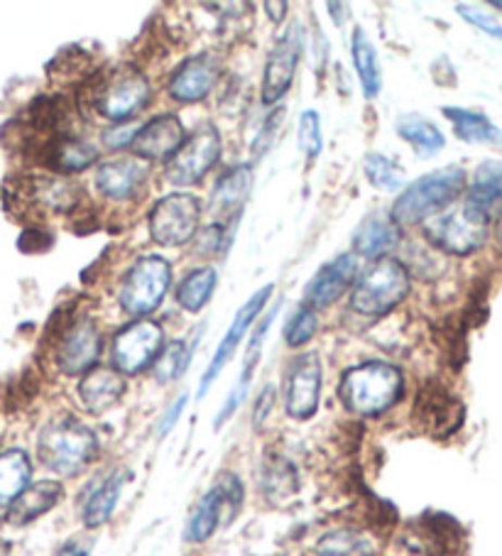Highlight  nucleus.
<instances>
[{
	"label": "nucleus",
	"mask_w": 502,
	"mask_h": 556,
	"mask_svg": "<svg viewBox=\"0 0 502 556\" xmlns=\"http://www.w3.org/2000/svg\"><path fill=\"white\" fill-rule=\"evenodd\" d=\"M355 273H359V265H355V255L351 253H343L339 257H334L331 263H326L306 285V309H312L316 314L322 309H328V306H334L346 292H349V287L355 280Z\"/></svg>",
	"instance_id": "18"
},
{
	"label": "nucleus",
	"mask_w": 502,
	"mask_h": 556,
	"mask_svg": "<svg viewBox=\"0 0 502 556\" xmlns=\"http://www.w3.org/2000/svg\"><path fill=\"white\" fill-rule=\"evenodd\" d=\"M243 483H240V478L236 473L221 476L218 481L211 485V491L201 495L194 513L189 515L185 527V542L204 544L206 540H211L218 530L221 520H224L226 510L230 520H234L240 505H243Z\"/></svg>",
	"instance_id": "10"
},
{
	"label": "nucleus",
	"mask_w": 502,
	"mask_h": 556,
	"mask_svg": "<svg viewBox=\"0 0 502 556\" xmlns=\"http://www.w3.org/2000/svg\"><path fill=\"white\" fill-rule=\"evenodd\" d=\"M0 556H8V546L0 544Z\"/></svg>",
	"instance_id": "51"
},
{
	"label": "nucleus",
	"mask_w": 502,
	"mask_h": 556,
	"mask_svg": "<svg viewBox=\"0 0 502 556\" xmlns=\"http://www.w3.org/2000/svg\"><path fill=\"white\" fill-rule=\"evenodd\" d=\"M283 116H285V109H275V113L273 116L267 118V123H265V128L260 130V136H258V140H255V150L258 152H263L265 148H267V142H269V136H273V130L279 126V123H283Z\"/></svg>",
	"instance_id": "47"
},
{
	"label": "nucleus",
	"mask_w": 502,
	"mask_h": 556,
	"mask_svg": "<svg viewBox=\"0 0 502 556\" xmlns=\"http://www.w3.org/2000/svg\"><path fill=\"white\" fill-rule=\"evenodd\" d=\"M125 390V376H121L115 368L109 366H96L89 372H84L79 386H76V395H79L81 407L89 415L99 417L113 409L123 400Z\"/></svg>",
	"instance_id": "22"
},
{
	"label": "nucleus",
	"mask_w": 502,
	"mask_h": 556,
	"mask_svg": "<svg viewBox=\"0 0 502 556\" xmlns=\"http://www.w3.org/2000/svg\"><path fill=\"white\" fill-rule=\"evenodd\" d=\"M128 478L130 473L125 468H115V471L105 473L86 491L81 497V522L86 530H99V527L111 520Z\"/></svg>",
	"instance_id": "23"
},
{
	"label": "nucleus",
	"mask_w": 502,
	"mask_h": 556,
	"mask_svg": "<svg viewBox=\"0 0 502 556\" xmlns=\"http://www.w3.org/2000/svg\"><path fill=\"white\" fill-rule=\"evenodd\" d=\"M96 189L109 201H130L145 191L148 167L138 157H115L96 169Z\"/></svg>",
	"instance_id": "21"
},
{
	"label": "nucleus",
	"mask_w": 502,
	"mask_h": 556,
	"mask_svg": "<svg viewBox=\"0 0 502 556\" xmlns=\"http://www.w3.org/2000/svg\"><path fill=\"white\" fill-rule=\"evenodd\" d=\"M297 140H299V150L306 157H316L324 148V138H322V123H318L316 111H304L302 118H299V130H297Z\"/></svg>",
	"instance_id": "40"
},
{
	"label": "nucleus",
	"mask_w": 502,
	"mask_h": 556,
	"mask_svg": "<svg viewBox=\"0 0 502 556\" xmlns=\"http://www.w3.org/2000/svg\"><path fill=\"white\" fill-rule=\"evenodd\" d=\"M150 81L142 72L133 66H118V70H99L81 84L76 103L79 109L96 111L101 118L123 123L140 113L150 103Z\"/></svg>",
	"instance_id": "1"
},
{
	"label": "nucleus",
	"mask_w": 502,
	"mask_h": 556,
	"mask_svg": "<svg viewBox=\"0 0 502 556\" xmlns=\"http://www.w3.org/2000/svg\"><path fill=\"white\" fill-rule=\"evenodd\" d=\"M275 400H277L275 386H265L263 390L258 392V397H255V402H253V415H250V417H253V427H255L258 431L267 425L269 415H273Z\"/></svg>",
	"instance_id": "41"
},
{
	"label": "nucleus",
	"mask_w": 502,
	"mask_h": 556,
	"mask_svg": "<svg viewBox=\"0 0 502 556\" xmlns=\"http://www.w3.org/2000/svg\"><path fill=\"white\" fill-rule=\"evenodd\" d=\"M316 556H378V542L361 527H336L318 536Z\"/></svg>",
	"instance_id": "29"
},
{
	"label": "nucleus",
	"mask_w": 502,
	"mask_h": 556,
	"mask_svg": "<svg viewBox=\"0 0 502 556\" xmlns=\"http://www.w3.org/2000/svg\"><path fill=\"white\" fill-rule=\"evenodd\" d=\"M221 241H224V226H206L204 231L199 233V253L201 255H209V253H216V248H221Z\"/></svg>",
	"instance_id": "46"
},
{
	"label": "nucleus",
	"mask_w": 502,
	"mask_h": 556,
	"mask_svg": "<svg viewBox=\"0 0 502 556\" xmlns=\"http://www.w3.org/2000/svg\"><path fill=\"white\" fill-rule=\"evenodd\" d=\"M410 294V270L394 257L375 261L353 287L351 309L363 316H385Z\"/></svg>",
	"instance_id": "7"
},
{
	"label": "nucleus",
	"mask_w": 502,
	"mask_h": 556,
	"mask_svg": "<svg viewBox=\"0 0 502 556\" xmlns=\"http://www.w3.org/2000/svg\"><path fill=\"white\" fill-rule=\"evenodd\" d=\"M443 116H447L453 128H456V136L466 142H502V132L498 130V126L482 116V113L476 111H466V109H443Z\"/></svg>",
	"instance_id": "34"
},
{
	"label": "nucleus",
	"mask_w": 502,
	"mask_h": 556,
	"mask_svg": "<svg viewBox=\"0 0 502 556\" xmlns=\"http://www.w3.org/2000/svg\"><path fill=\"white\" fill-rule=\"evenodd\" d=\"M47 339L52 341L54 366L62 376L76 378L99 366L103 339L91 316H74L64 306L47 326Z\"/></svg>",
	"instance_id": "4"
},
{
	"label": "nucleus",
	"mask_w": 502,
	"mask_h": 556,
	"mask_svg": "<svg viewBox=\"0 0 502 556\" xmlns=\"http://www.w3.org/2000/svg\"><path fill=\"white\" fill-rule=\"evenodd\" d=\"M250 187H253V172H250V167L240 165L224 172L216 181L214 194H211V208H214L216 214H230V211H238L246 204Z\"/></svg>",
	"instance_id": "31"
},
{
	"label": "nucleus",
	"mask_w": 502,
	"mask_h": 556,
	"mask_svg": "<svg viewBox=\"0 0 502 556\" xmlns=\"http://www.w3.org/2000/svg\"><path fill=\"white\" fill-rule=\"evenodd\" d=\"M54 243V236L42 226H27L25 233L21 236V248L27 253L33 251H47Z\"/></svg>",
	"instance_id": "42"
},
{
	"label": "nucleus",
	"mask_w": 502,
	"mask_h": 556,
	"mask_svg": "<svg viewBox=\"0 0 502 556\" xmlns=\"http://www.w3.org/2000/svg\"><path fill=\"white\" fill-rule=\"evenodd\" d=\"M302 47H304L302 25L294 23L289 30L283 33V37L275 42L273 50H269V56L265 62V74H263V101L267 105L277 103L289 91V86H292L299 56H302Z\"/></svg>",
	"instance_id": "16"
},
{
	"label": "nucleus",
	"mask_w": 502,
	"mask_h": 556,
	"mask_svg": "<svg viewBox=\"0 0 502 556\" xmlns=\"http://www.w3.org/2000/svg\"><path fill=\"white\" fill-rule=\"evenodd\" d=\"M324 366L318 353H302L289 363L285 376V412L294 421H306L316 415L322 400Z\"/></svg>",
	"instance_id": "14"
},
{
	"label": "nucleus",
	"mask_w": 502,
	"mask_h": 556,
	"mask_svg": "<svg viewBox=\"0 0 502 556\" xmlns=\"http://www.w3.org/2000/svg\"><path fill=\"white\" fill-rule=\"evenodd\" d=\"M351 50H353V64H355V72H359L363 96L365 99H375V96H378L382 89L380 62H378V52H375L371 37L365 35V30H361V27L353 33Z\"/></svg>",
	"instance_id": "32"
},
{
	"label": "nucleus",
	"mask_w": 502,
	"mask_h": 556,
	"mask_svg": "<svg viewBox=\"0 0 502 556\" xmlns=\"http://www.w3.org/2000/svg\"><path fill=\"white\" fill-rule=\"evenodd\" d=\"M62 497H64V485L60 481L30 483L21 495H17V501L13 505H8L5 520L15 527L30 525L37 520V517L54 510V507L62 503Z\"/></svg>",
	"instance_id": "25"
},
{
	"label": "nucleus",
	"mask_w": 502,
	"mask_h": 556,
	"mask_svg": "<svg viewBox=\"0 0 502 556\" xmlns=\"http://www.w3.org/2000/svg\"><path fill=\"white\" fill-rule=\"evenodd\" d=\"M316 333V314L312 309H297L292 319L287 321V329H285V341L289 349H302L304 343H309L314 339Z\"/></svg>",
	"instance_id": "39"
},
{
	"label": "nucleus",
	"mask_w": 502,
	"mask_h": 556,
	"mask_svg": "<svg viewBox=\"0 0 502 556\" xmlns=\"http://www.w3.org/2000/svg\"><path fill=\"white\" fill-rule=\"evenodd\" d=\"M40 165L50 167L60 175H74V172L89 169L96 160H99V150L93 142L84 140L79 136H66L47 146L40 155L35 157Z\"/></svg>",
	"instance_id": "24"
},
{
	"label": "nucleus",
	"mask_w": 502,
	"mask_h": 556,
	"mask_svg": "<svg viewBox=\"0 0 502 556\" xmlns=\"http://www.w3.org/2000/svg\"><path fill=\"white\" fill-rule=\"evenodd\" d=\"M466 206L478 216L492 220L502 211V160H488L476 169L466 191Z\"/></svg>",
	"instance_id": "27"
},
{
	"label": "nucleus",
	"mask_w": 502,
	"mask_h": 556,
	"mask_svg": "<svg viewBox=\"0 0 502 556\" xmlns=\"http://www.w3.org/2000/svg\"><path fill=\"white\" fill-rule=\"evenodd\" d=\"M185 142V126L175 113H162L138 130L133 140V155L145 162L170 160Z\"/></svg>",
	"instance_id": "20"
},
{
	"label": "nucleus",
	"mask_w": 502,
	"mask_h": 556,
	"mask_svg": "<svg viewBox=\"0 0 502 556\" xmlns=\"http://www.w3.org/2000/svg\"><path fill=\"white\" fill-rule=\"evenodd\" d=\"M339 395L351 415L365 419L382 417L404 397V376L392 363H361L343 372Z\"/></svg>",
	"instance_id": "3"
},
{
	"label": "nucleus",
	"mask_w": 502,
	"mask_h": 556,
	"mask_svg": "<svg viewBox=\"0 0 502 556\" xmlns=\"http://www.w3.org/2000/svg\"><path fill=\"white\" fill-rule=\"evenodd\" d=\"M402 236L400 228L392 224L390 216L385 218L380 214H373L363 220L359 231L353 236V248L355 253L363 257H371V261H382L388 257L394 248L400 245Z\"/></svg>",
	"instance_id": "28"
},
{
	"label": "nucleus",
	"mask_w": 502,
	"mask_h": 556,
	"mask_svg": "<svg viewBox=\"0 0 502 556\" xmlns=\"http://www.w3.org/2000/svg\"><path fill=\"white\" fill-rule=\"evenodd\" d=\"M140 128L135 126H115L103 130V146L109 150H123V148H130L135 136H138Z\"/></svg>",
	"instance_id": "44"
},
{
	"label": "nucleus",
	"mask_w": 502,
	"mask_h": 556,
	"mask_svg": "<svg viewBox=\"0 0 502 556\" xmlns=\"http://www.w3.org/2000/svg\"><path fill=\"white\" fill-rule=\"evenodd\" d=\"M495 238H498V245L502 248V216L498 218V226H495Z\"/></svg>",
	"instance_id": "50"
},
{
	"label": "nucleus",
	"mask_w": 502,
	"mask_h": 556,
	"mask_svg": "<svg viewBox=\"0 0 502 556\" xmlns=\"http://www.w3.org/2000/svg\"><path fill=\"white\" fill-rule=\"evenodd\" d=\"M5 204L17 216L72 214L81 204V187L62 175H21L5 185Z\"/></svg>",
	"instance_id": "6"
},
{
	"label": "nucleus",
	"mask_w": 502,
	"mask_h": 556,
	"mask_svg": "<svg viewBox=\"0 0 502 556\" xmlns=\"http://www.w3.org/2000/svg\"><path fill=\"white\" fill-rule=\"evenodd\" d=\"M164 349V331L158 321L140 319L115 333L111 341V368L121 376H140Z\"/></svg>",
	"instance_id": "11"
},
{
	"label": "nucleus",
	"mask_w": 502,
	"mask_h": 556,
	"mask_svg": "<svg viewBox=\"0 0 502 556\" xmlns=\"http://www.w3.org/2000/svg\"><path fill=\"white\" fill-rule=\"evenodd\" d=\"M191 353H194V346H189L187 341L167 343V346L160 351L158 361L152 363V380L158 382V386H167V382L179 380L189 368Z\"/></svg>",
	"instance_id": "36"
},
{
	"label": "nucleus",
	"mask_w": 502,
	"mask_h": 556,
	"mask_svg": "<svg viewBox=\"0 0 502 556\" xmlns=\"http://www.w3.org/2000/svg\"><path fill=\"white\" fill-rule=\"evenodd\" d=\"M363 167H365V179H368L378 191H398L404 187L402 169L394 165L390 157L373 152V155L365 157Z\"/></svg>",
	"instance_id": "38"
},
{
	"label": "nucleus",
	"mask_w": 502,
	"mask_h": 556,
	"mask_svg": "<svg viewBox=\"0 0 502 556\" xmlns=\"http://www.w3.org/2000/svg\"><path fill=\"white\" fill-rule=\"evenodd\" d=\"M201 204L197 197L175 191L162 197L150 211V236L164 248H177L189 243L199 231Z\"/></svg>",
	"instance_id": "12"
},
{
	"label": "nucleus",
	"mask_w": 502,
	"mask_h": 556,
	"mask_svg": "<svg viewBox=\"0 0 502 556\" xmlns=\"http://www.w3.org/2000/svg\"><path fill=\"white\" fill-rule=\"evenodd\" d=\"M99 456V437L79 417L60 415L47 421L37 437V458L60 478H76Z\"/></svg>",
	"instance_id": "2"
},
{
	"label": "nucleus",
	"mask_w": 502,
	"mask_h": 556,
	"mask_svg": "<svg viewBox=\"0 0 502 556\" xmlns=\"http://www.w3.org/2000/svg\"><path fill=\"white\" fill-rule=\"evenodd\" d=\"M488 231L490 220L478 216L476 211H470L466 204L431 216L427 224H424V238H427L431 248L459 257H466L480 251L488 241Z\"/></svg>",
	"instance_id": "8"
},
{
	"label": "nucleus",
	"mask_w": 502,
	"mask_h": 556,
	"mask_svg": "<svg viewBox=\"0 0 502 556\" xmlns=\"http://www.w3.org/2000/svg\"><path fill=\"white\" fill-rule=\"evenodd\" d=\"M187 402H189L187 395H179V397L167 407V412H164V415H162L160 427H158V434H160V437H167L170 431L177 427V421H179V417H181V412H185Z\"/></svg>",
	"instance_id": "45"
},
{
	"label": "nucleus",
	"mask_w": 502,
	"mask_h": 556,
	"mask_svg": "<svg viewBox=\"0 0 502 556\" xmlns=\"http://www.w3.org/2000/svg\"><path fill=\"white\" fill-rule=\"evenodd\" d=\"M172 285V267L160 255H145L133 263L125 273L118 302L125 314L145 316L158 309Z\"/></svg>",
	"instance_id": "9"
},
{
	"label": "nucleus",
	"mask_w": 502,
	"mask_h": 556,
	"mask_svg": "<svg viewBox=\"0 0 502 556\" xmlns=\"http://www.w3.org/2000/svg\"><path fill=\"white\" fill-rule=\"evenodd\" d=\"M277 312H279V306H273V312L265 314V319L255 326L253 337H250L248 351H246V361H243V372H240V380H238V388H236V392H238V395L243 397V400H246V395H248V386H250V380H253V372H255V368H258L260 356H263V341H265V337H267L269 326H273V321H275Z\"/></svg>",
	"instance_id": "37"
},
{
	"label": "nucleus",
	"mask_w": 502,
	"mask_h": 556,
	"mask_svg": "<svg viewBox=\"0 0 502 556\" xmlns=\"http://www.w3.org/2000/svg\"><path fill=\"white\" fill-rule=\"evenodd\" d=\"M33 481V462L23 448H8L0 454V507L17 501Z\"/></svg>",
	"instance_id": "30"
},
{
	"label": "nucleus",
	"mask_w": 502,
	"mask_h": 556,
	"mask_svg": "<svg viewBox=\"0 0 502 556\" xmlns=\"http://www.w3.org/2000/svg\"><path fill=\"white\" fill-rule=\"evenodd\" d=\"M269 296H273V285H265V287H260V290L253 296H250V300L243 306H240L234 324H230V329L226 331V337L221 339V343H218L214 358H211V366L204 370V376H201L199 397L206 395L209 388L214 386V380L221 376V372H224V368L228 366L230 358L236 356L240 341L246 339V333L250 331V326L255 324L260 312L265 309V304L269 302Z\"/></svg>",
	"instance_id": "17"
},
{
	"label": "nucleus",
	"mask_w": 502,
	"mask_h": 556,
	"mask_svg": "<svg viewBox=\"0 0 502 556\" xmlns=\"http://www.w3.org/2000/svg\"><path fill=\"white\" fill-rule=\"evenodd\" d=\"M89 554H91L89 540H70L57 549L54 556H89Z\"/></svg>",
	"instance_id": "48"
},
{
	"label": "nucleus",
	"mask_w": 502,
	"mask_h": 556,
	"mask_svg": "<svg viewBox=\"0 0 502 556\" xmlns=\"http://www.w3.org/2000/svg\"><path fill=\"white\" fill-rule=\"evenodd\" d=\"M398 136L407 140L419 157H434L447 142L441 130L431 121L417 116V113H407V116L398 118Z\"/></svg>",
	"instance_id": "33"
},
{
	"label": "nucleus",
	"mask_w": 502,
	"mask_h": 556,
	"mask_svg": "<svg viewBox=\"0 0 502 556\" xmlns=\"http://www.w3.org/2000/svg\"><path fill=\"white\" fill-rule=\"evenodd\" d=\"M456 11L466 17L468 23H473L476 27H480L482 33H488V35H492V37H500L502 40V27L492 21V17L488 15V13H480V11H476V8H470V5H456Z\"/></svg>",
	"instance_id": "43"
},
{
	"label": "nucleus",
	"mask_w": 502,
	"mask_h": 556,
	"mask_svg": "<svg viewBox=\"0 0 502 556\" xmlns=\"http://www.w3.org/2000/svg\"><path fill=\"white\" fill-rule=\"evenodd\" d=\"M221 76V60L211 52L191 56L177 66L167 84V93L179 103H199L214 89Z\"/></svg>",
	"instance_id": "19"
},
{
	"label": "nucleus",
	"mask_w": 502,
	"mask_h": 556,
	"mask_svg": "<svg viewBox=\"0 0 502 556\" xmlns=\"http://www.w3.org/2000/svg\"><path fill=\"white\" fill-rule=\"evenodd\" d=\"M466 419V407L459 395L441 386V382H424L417 400H414V421L434 439H449L461 429Z\"/></svg>",
	"instance_id": "13"
},
{
	"label": "nucleus",
	"mask_w": 502,
	"mask_h": 556,
	"mask_svg": "<svg viewBox=\"0 0 502 556\" xmlns=\"http://www.w3.org/2000/svg\"><path fill=\"white\" fill-rule=\"evenodd\" d=\"M258 485L269 505H285L299 493V473L283 454H267L260 464Z\"/></svg>",
	"instance_id": "26"
},
{
	"label": "nucleus",
	"mask_w": 502,
	"mask_h": 556,
	"mask_svg": "<svg viewBox=\"0 0 502 556\" xmlns=\"http://www.w3.org/2000/svg\"><path fill=\"white\" fill-rule=\"evenodd\" d=\"M466 189V172L461 167H443L439 172L422 177L394 199L390 208V220L398 228H407L431 216L441 214L443 208L453 204Z\"/></svg>",
	"instance_id": "5"
},
{
	"label": "nucleus",
	"mask_w": 502,
	"mask_h": 556,
	"mask_svg": "<svg viewBox=\"0 0 502 556\" xmlns=\"http://www.w3.org/2000/svg\"><path fill=\"white\" fill-rule=\"evenodd\" d=\"M216 287V270L214 267H199V270L189 273L177 287V304L185 312L197 314L206 306Z\"/></svg>",
	"instance_id": "35"
},
{
	"label": "nucleus",
	"mask_w": 502,
	"mask_h": 556,
	"mask_svg": "<svg viewBox=\"0 0 502 556\" xmlns=\"http://www.w3.org/2000/svg\"><path fill=\"white\" fill-rule=\"evenodd\" d=\"M265 11H267L269 21L283 23L285 15H287V3H265Z\"/></svg>",
	"instance_id": "49"
},
{
	"label": "nucleus",
	"mask_w": 502,
	"mask_h": 556,
	"mask_svg": "<svg viewBox=\"0 0 502 556\" xmlns=\"http://www.w3.org/2000/svg\"><path fill=\"white\" fill-rule=\"evenodd\" d=\"M221 157V138L216 128H201L189 140L181 142V148L167 160L164 177L177 187L199 185L209 175V169Z\"/></svg>",
	"instance_id": "15"
},
{
	"label": "nucleus",
	"mask_w": 502,
	"mask_h": 556,
	"mask_svg": "<svg viewBox=\"0 0 502 556\" xmlns=\"http://www.w3.org/2000/svg\"><path fill=\"white\" fill-rule=\"evenodd\" d=\"M492 5H495V8H498V11H502V3H500V0H498V3H492Z\"/></svg>",
	"instance_id": "52"
}]
</instances>
